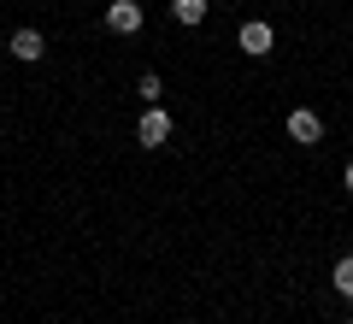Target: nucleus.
I'll return each mask as SVG.
<instances>
[{
    "label": "nucleus",
    "mask_w": 353,
    "mask_h": 324,
    "mask_svg": "<svg viewBox=\"0 0 353 324\" xmlns=\"http://www.w3.org/2000/svg\"><path fill=\"white\" fill-rule=\"evenodd\" d=\"M236 48L248 53V59H265V53L277 48V30L265 24V18H248V24H241V36H236Z\"/></svg>",
    "instance_id": "obj_1"
},
{
    "label": "nucleus",
    "mask_w": 353,
    "mask_h": 324,
    "mask_svg": "<svg viewBox=\"0 0 353 324\" xmlns=\"http://www.w3.org/2000/svg\"><path fill=\"white\" fill-rule=\"evenodd\" d=\"M136 142L141 148H165V142H171V113H165V106H148L141 124H136Z\"/></svg>",
    "instance_id": "obj_2"
},
{
    "label": "nucleus",
    "mask_w": 353,
    "mask_h": 324,
    "mask_svg": "<svg viewBox=\"0 0 353 324\" xmlns=\"http://www.w3.org/2000/svg\"><path fill=\"white\" fill-rule=\"evenodd\" d=\"M141 24H148V12H141L136 0H112V6H106V30H112V36H136Z\"/></svg>",
    "instance_id": "obj_3"
},
{
    "label": "nucleus",
    "mask_w": 353,
    "mask_h": 324,
    "mask_svg": "<svg viewBox=\"0 0 353 324\" xmlns=\"http://www.w3.org/2000/svg\"><path fill=\"white\" fill-rule=\"evenodd\" d=\"M289 136L312 148V142H324V118H318L312 106H294V113H289Z\"/></svg>",
    "instance_id": "obj_4"
},
{
    "label": "nucleus",
    "mask_w": 353,
    "mask_h": 324,
    "mask_svg": "<svg viewBox=\"0 0 353 324\" xmlns=\"http://www.w3.org/2000/svg\"><path fill=\"white\" fill-rule=\"evenodd\" d=\"M41 53H48V41H41V30H18V36H12V59H24V65H36Z\"/></svg>",
    "instance_id": "obj_5"
},
{
    "label": "nucleus",
    "mask_w": 353,
    "mask_h": 324,
    "mask_svg": "<svg viewBox=\"0 0 353 324\" xmlns=\"http://www.w3.org/2000/svg\"><path fill=\"white\" fill-rule=\"evenodd\" d=\"M206 12H212V0H171V18H176V24H206Z\"/></svg>",
    "instance_id": "obj_6"
},
{
    "label": "nucleus",
    "mask_w": 353,
    "mask_h": 324,
    "mask_svg": "<svg viewBox=\"0 0 353 324\" xmlns=\"http://www.w3.org/2000/svg\"><path fill=\"white\" fill-rule=\"evenodd\" d=\"M136 95L148 100V106H159V95H165V77H159V71H141V77H136Z\"/></svg>",
    "instance_id": "obj_7"
},
{
    "label": "nucleus",
    "mask_w": 353,
    "mask_h": 324,
    "mask_svg": "<svg viewBox=\"0 0 353 324\" xmlns=\"http://www.w3.org/2000/svg\"><path fill=\"white\" fill-rule=\"evenodd\" d=\"M330 283H336V295H347V301H353V254H347V260H336Z\"/></svg>",
    "instance_id": "obj_8"
},
{
    "label": "nucleus",
    "mask_w": 353,
    "mask_h": 324,
    "mask_svg": "<svg viewBox=\"0 0 353 324\" xmlns=\"http://www.w3.org/2000/svg\"><path fill=\"white\" fill-rule=\"evenodd\" d=\"M341 177H347V189H353V160H347V171H341Z\"/></svg>",
    "instance_id": "obj_9"
},
{
    "label": "nucleus",
    "mask_w": 353,
    "mask_h": 324,
    "mask_svg": "<svg viewBox=\"0 0 353 324\" xmlns=\"http://www.w3.org/2000/svg\"><path fill=\"white\" fill-rule=\"evenodd\" d=\"M347 324H353V318H347Z\"/></svg>",
    "instance_id": "obj_10"
}]
</instances>
